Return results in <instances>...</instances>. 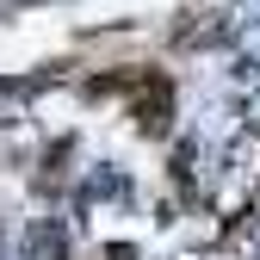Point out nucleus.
I'll return each mask as SVG.
<instances>
[]
</instances>
